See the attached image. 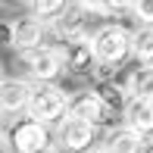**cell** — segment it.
<instances>
[{"label": "cell", "instance_id": "cell-6", "mask_svg": "<svg viewBox=\"0 0 153 153\" xmlns=\"http://www.w3.org/2000/svg\"><path fill=\"white\" fill-rule=\"evenodd\" d=\"M91 16L94 13L88 10L81 0H75V3H69L66 10L59 13L56 19H53V31H56L59 44H66V41H81V38H91Z\"/></svg>", "mask_w": 153, "mask_h": 153}, {"label": "cell", "instance_id": "cell-21", "mask_svg": "<svg viewBox=\"0 0 153 153\" xmlns=\"http://www.w3.org/2000/svg\"><path fill=\"white\" fill-rule=\"evenodd\" d=\"M38 153H56V147L50 144V147H44V150H38Z\"/></svg>", "mask_w": 153, "mask_h": 153}, {"label": "cell", "instance_id": "cell-18", "mask_svg": "<svg viewBox=\"0 0 153 153\" xmlns=\"http://www.w3.org/2000/svg\"><path fill=\"white\" fill-rule=\"evenodd\" d=\"M131 16L137 22L153 25V0H131Z\"/></svg>", "mask_w": 153, "mask_h": 153}, {"label": "cell", "instance_id": "cell-22", "mask_svg": "<svg viewBox=\"0 0 153 153\" xmlns=\"http://www.w3.org/2000/svg\"><path fill=\"white\" fill-rule=\"evenodd\" d=\"M19 3H25V6H34V0H19Z\"/></svg>", "mask_w": 153, "mask_h": 153}, {"label": "cell", "instance_id": "cell-20", "mask_svg": "<svg viewBox=\"0 0 153 153\" xmlns=\"http://www.w3.org/2000/svg\"><path fill=\"white\" fill-rule=\"evenodd\" d=\"M141 153H153V141H150V137H147V144H144V150Z\"/></svg>", "mask_w": 153, "mask_h": 153}, {"label": "cell", "instance_id": "cell-8", "mask_svg": "<svg viewBox=\"0 0 153 153\" xmlns=\"http://www.w3.org/2000/svg\"><path fill=\"white\" fill-rule=\"evenodd\" d=\"M62 50V59H66V72L75 75V78H94L97 72V53H94V44L91 38H81V41H66L59 44Z\"/></svg>", "mask_w": 153, "mask_h": 153}, {"label": "cell", "instance_id": "cell-14", "mask_svg": "<svg viewBox=\"0 0 153 153\" xmlns=\"http://www.w3.org/2000/svg\"><path fill=\"white\" fill-rule=\"evenodd\" d=\"M125 88H128L131 97H153V66H147V62H137V69L128 75Z\"/></svg>", "mask_w": 153, "mask_h": 153}, {"label": "cell", "instance_id": "cell-19", "mask_svg": "<svg viewBox=\"0 0 153 153\" xmlns=\"http://www.w3.org/2000/svg\"><path fill=\"white\" fill-rule=\"evenodd\" d=\"M81 153H106V150H103L100 144H94V147H88V150H81Z\"/></svg>", "mask_w": 153, "mask_h": 153}, {"label": "cell", "instance_id": "cell-10", "mask_svg": "<svg viewBox=\"0 0 153 153\" xmlns=\"http://www.w3.org/2000/svg\"><path fill=\"white\" fill-rule=\"evenodd\" d=\"M31 85L34 81H28V78H3V85H0V109H3V116H19L28 109Z\"/></svg>", "mask_w": 153, "mask_h": 153}, {"label": "cell", "instance_id": "cell-4", "mask_svg": "<svg viewBox=\"0 0 153 153\" xmlns=\"http://www.w3.org/2000/svg\"><path fill=\"white\" fill-rule=\"evenodd\" d=\"M19 62L25 66V72H28L34 81H56L59 75L66 72L62 50H59V47H47V44L19 50Z\"/></svg>", "mask_w": 153, "mask_h": 153}, {"label": "cell", "instance_id": "cell-5", "mask_svg": "<svg viewBox=\"0 0 153 153\" xmlns=\"http://www.w3.org/2000/svg\"><path fill=\"white\" fill-rule=\"evenodd\" d=\"M97 141V122L81 119V116H62L56 122V144L69 153H81L88 147H94Z\"/></svg>", "mask_w": 153, "mask_h": 153}, {"label": "cell", "instance_id": "cell-7", "mask_svg": "<svg viewBox=\"0 0 153 153\" xmlns=\"http://www.w3.org/2000/svg\"><path fill=\"white\" fill-rule=\"evenodd\" d=\"M41 38H44V19H41L38 13H34V16L6 19V22H3V41H6V47H16V50L38 47Z\"/></svg>", "mask_w": 153, "mask_h": 153}, {"label": "cell", "instance_id": "cell-9", "mask_svg": "<svg viewBox=\"0 0 153 153\" xmlns=\"http://www.w3.org/2000/svg\"><path fill=\"white\" fill-rule=\"evenodd\" d=\"M144 144H147V134H141V131L131 128L128 122H122V125H109V128L103 131L100 147L106 153H141Z\"/></svg>", "mask_w": 153, "mask_h": 153}, {"label": "cell", "instance_id": "cell-15", "mask_svg": "<svg viewBox=\"0 0 153 153\" xmlns=\"http://www.w3.org/2000/svg\"><path fill=\"white\" fill-rule=\"evenodd\" d=\"M134 59L153 66V25L141 22V28L134 31Z\"/></svg>", "mask_w": 153, "mask_h": 153}, {"label": "cell", "instance_id": "cell-17", "mask_svg": "<svg viewBox=\"0 0 153 153\" xmlns=\"http://www.w3.org/2000/svg\"><path fill=\"white\" fill-rule=\"evenodd\" d=\"M66 6H69V0H34L31 10L38 13L44 22H53V19H56L62 10H66Z\"/></svg>", "mask_w": 153, "mask_h": 153}, {"label": "cell", "instance_id": "cell-1", "mask_svg": "<svg viewBox=\"0 0 153 153\" xmlns=\"http://www.w3.org/2000/svg\"><path fill=\"white\" fill-rule=\"evenodd\" d=\"M91 44L97 53V62L109 69H122V62L128 56H134V31L122 28L116 22H106L100 28H94L91 34Z\"/></svg>", "mask_w": 153, "mask_h": 153}, {"label": "cell", "instance_id": "cell-16", "mask_svg": "<svg viewBox=\"0 0 153 153\" xmlns=\"http://www.w3.org/2000/svg\"><path fill=\"white\" fill-rule=\"evenodd\" d=\"M94 16H119V13H131V0H81Z\"/></svg>", "mask_w": 153, "mask_h": 153}, {"label": "cell", "instance_id": "cell-12", "mask_svg": "<svg viewBox=\"0 0 153 153\" xmlns=\"http://www.w3.org/2000/svg\"><path fill=\"white\" fill-rule=\"evenodd\" d=\"M122 122H128L131 128H137L141 134H153V97H128L125 103Z\"/></svg>", "mask_w": 153, "mask_h": 153}, {"label": "cell", "instance_id": "cell-3", "mask_svg": "<svg viewBox=\"0 0 153 153\" xmlns=\"http://www.w3.org/2000/svg\"><path fill=\"white\" fill-rule=\"evenodd\" d=\"M34 81V78H31ZM25 113L31 119H41V122H59L62 116L69 113V94L56 88V81H34L31 85V100H28V109Z\"/></svg>", "mask_w": 153, "mask_h": 153}, {"label": "cell", "instance_id": "cell-11", "mask_svg": "<svg viewBox=\"0 0 153 153\" xmlns=\"http://www.w3.org/2000/svg\"><path fill=\"white\" fill-rule=\"evenodd\" d=\"M69 116H81V119H91V122H106L109 113L106 106H103L100 94L94 91V88H88V91H75L69 97Z\"/></svg>", "mask_w": 153, "mask_h": 153}, {"label": "cell", "instance_id": "cell-13", "mask_svg": "<svg viewBox=\"0 0 153 153\" xmlns=\"http://www.w3.org/2000/svg\"><path fill=\"white\" fill-rule=\"evenodd\" d=\"M94 91L100 94V100H103V106H106V113L109 116H122L125 113V103H128V88L119 85V81H113V78H103V81H94Z\"/></svg>", "mask_w": 153, "mask_h": 153}, {"label": "cell", "instance_id": "cell-2", "mask_svg": "<svg viewBox=\"0 0 153 153\" xmlns=\"http://www.w3.org/2000/svg\"><path fill=\"white\" fill-rule=\"evenodd\" d=\"M44 147H50L47 122L31 119L28 113L16 122H6V128H3V150L6 153H38Z\"/></svg>", "mask_w": 153, "mask_h": 153}]
</instances>
